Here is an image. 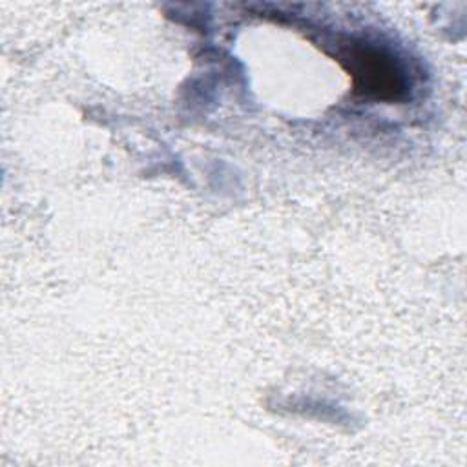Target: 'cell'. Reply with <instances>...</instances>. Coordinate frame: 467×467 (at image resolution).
I'll use <instances>...</instances> for the list:
<instances>
[{"mask_svg": "<svg viewBox=\"0 0 467 467\" xmlns=\"http://www.w3.org/2000/svg\"><path fill=\"white\" fill-rule=\"evenodd\" d=\"M336 58L350 75L358 95L383 102H398L407 97V73L389 49L363 40H350L341 46Z\"/></svg>", "mask_w": 467, "mask_h": 467, "instance_id": "obj_1", "label": "cell"}]
</instances>
